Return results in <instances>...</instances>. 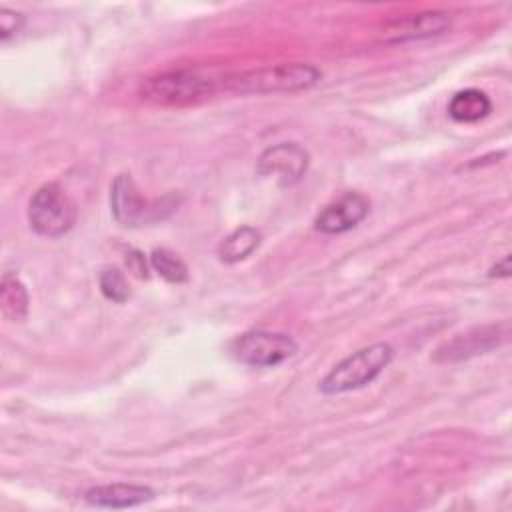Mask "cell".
Returning a JSON list of instances; mask_svg holds the SVG:
<instances>
[{"mask_svg": "<svg viewBox=\"0 0 512 512\" xmlns=\"http://www.w3.org/2000/svg\"><path fill=\"white\" fill-rule=\"evenodd\" d=\"M322 78V72L306 62H288L262 66L222 78V88L240 94H268V92H298L312 88Z\"/></svg>", "mask_w": 512, "mask_h": 512, "instance_id": "obj_1", "label": "cell"}, {"mask_svg": "<svg viewBox=\"0 0 512 512\" xmlns=\"http://www.w3.org/2000/svg\"><path fill=\"white\" fill-rule=\"evenodd\" d=\"M394 348L388 342H376L360 348L340 360L318 384L322 394H342L370 384L392 360Z\"/></svg>", "mask_w": 512, "mask_h": 512, "instance_id": "obj_2", "label": "cell"}, {"mask_svg": "<svg viewBox=\"0 0 512 512\" xmlns=\"http://www.w3.org/2000/svg\"><path fill=\"white\" fill-rule=\"evenodd\" d=\"M218 84H222V78L184 68L144 78L138 92L144 100L154 104H188L216 92Z\"/></svg>", "mask_w": 512, "mask_h": 512, "instance_id": "obj_3", "label": "cell"}, {"mask_svg": "<svg viewBox=\"0 0 512 512\" xmlns=\"http://www.w3.org/2000/svg\"><path fill=\"white\" fill-rule=\"evenodd\" d=\"M178 200L168 194L156 200H144L130 174H118L110 186V210L120 226H140L170 216Z\"/></svg>", "mask_w": 512, "mask_h": 512, "instance_id": "obj_4", "label": "cell"}, {"mask_svg": "<svg viewBox=\"0 0 512 512\" xmlns=\"http://www.w3.org/2000/svg\"><path fill=\"white\" fill-rule=\"evenodd\" d=\"M28 222L40 236H64L76 222V204L60 188V184L48 182L30 198Z\"/></svg>", "mask_w": 512, "mask_h": 512, "instance_id": "obj_5", "label": "cell"}, {"mask_svg": "<svg viewBox=\"0 0 512 512\" xmlns=\"http://www.w3.org/2000/svg\"><path fill=\"white\" fill-rule=\"evenodd\" d=\"M232 352L246 366L272 368L292 358L298 352V344L284 332L250 330L234 340Z\"/></svg>", "mask_w": 512, "mask_h": 512, "instance_id": "obj_6", "label": "cell"}, {"mask_svg": "<svg viewBox=\"0 0 512 512\" xmlns=\"http://www.w3.org/2000/svg\"><path fill=\"white\" fill-rule=\"evenodd\" d=\"M310 154L298 142H280L266 148L260 158L256 172L260 176L274 178L280 186L296 184L308 170Z\"/></svg>", "mask_w": 512, "mask_h": 512, "instance_id": "obj_7", "label": "cell"}, {"mask_svg": "<svg viewBox=\"0 0 512 512\" xmlns=\"http://www.w3.org/2000/svg\"><path fill=\"white\" fill-rule=\"evenodd\" d=\"M370 202L360 192H346L324 206L314 218V228L322 234H344L366 218Z\"/></svg>", "mask_w": 512, "mask_h": 512, "instance_id": "obj_8", "label": "cell"}, {"mask_svg": "<svg viewBox=\"0 0 512 512\" xmlns=\"http://www.w3.org/2000/svg\"><path fill=\"white\" fill-rule=\"evenodd\" d=\"M450 22H452L450 14L444 10H428V12L408 14V16L390 20L382 28V38L392 44L430 38V36H438V34L446 32L450 28Z\"/></svg>", "mask_w": 512, "mask_h": 512, "instance_id": "obj_9", "label": "cell"}, {"mask_svg": "<svg viewBox=\"0 0 512 512\" xmlns=\"http://www.w3.org/2000/svg\"><path fill=\"white\" fill-rule=\"evenodd\" d=\"M504 326H482V328H474L466 334H458L454 336L450 342H446L444 346H440L436 350V360L438 362H454V360H462V358H470L474 354H484L490 348L498 346L500 338L504 334H500Z\"/></svg>", "mask_w": 512, "mask_h": 512, "instance_id": "obj_10", "label": "cell"}, {"mask_svg": "<svg viewBox=\"0 0 512 512\" xmlns=\"http://www.w3.org/2000/svg\"><path fill=\"white\" fill-rule=\"evenodd\" d=\"M154 498V490L140 484H104L86 490L84 500L96 508H134Z\"/></svg>", "mask_w": 512, "mask_h": 512, "instance_id": "obj_11", "label": "cell"}, {"mask_svg": "<svg viewBox=\"0 0 512 512\" xmlns=\"http://www.w3.org/2000/svg\"><path fill=\"white\" fill-rule=\"evenodd\" d=\"M492 112V100L478 88H466L456 92L448 102V116L456 122H478Z\"/></svg>", "mask_w": 512, "mask_h": 512, "instance_id": "obj_12", "label": "cell"}, {"mask_svg": "<svg viewBox=\"0 0 512 512\" xmlns=\"http://www.w3.org/2000/svg\"><path fill=\"white\" fill-rule=\"evenodd\" d=\"M28 290L16 274L6 272L0 284V308L2 314L12 322H22L28 316Z\"/></svg>", "mask_w": 512, "mask_h": 512, "instance_id": "obj_13", "label": "cell"}, {"mask_svg": "<svg viewBox=\"0 0 512 512\" xmlns=\"http://www.w3.org/2000/svg\"><path fill=\"white\" fill-rule=\"evenodd\" d=\"M260 244V232L252 226H240L232 230L222 242L218 244V258L226 264L240 262L248 258Z\"/></svg>", "mask_w": 512, "mask_h": 512, "instance_id": "obj_14", "label": "cell"}, {"mask_svg": "<svg viewBox=\"0 0 512 512\" xmlns=\"http://www.w3.org/2000/svg\"><path fill=\"white\" fill-rule=\"evenodd\" d=\"M150 266L170 284H182L188 280L186 264L166 248H156L150 254Z\"/></svg>", "mask_w": 512, "mask_h": 512, "instance_id": "obj_15", "label": "cell"}, {"mask_svg": "<svg viewBox=\"0 0 512 512\" xmlns=\"http://www.w3.org/2000/svg\"><path fill=\"white\" fill-rule=\"evenodd\" d=\"M98 284H100V292L104 294V298H108L112 302L122 304L130 298L128 280L118 268H104L98 276Z\"/></svg>", "mask_w": 512, "mask_h": 512, "instance_id": "obj_16", "label": "cell"}, {"mask_svg": "<svg viewBox=\"0 0 512 512\" xmlns=\"http://www.w3.org/2000/svg\"><path fill=\"white\" fill-rule=\"evenodd\" d=\"M24 16L10 8H0V38L2 42H8L12 36H16L24 26Z\"/></svg>", "mask_w": 512, "mask_h": 512, "instance_id": "obj_17", "label": "cell"}, {"mask_svg": "<svg viewBox=\"0 0 512 512\" xmlns=\"http://www.w3.org/2000/svg\"><path fill=\"white\" fill-rule=\"evenodd\" d=\"M126 266H128V270H130L134 276H138V278H148V276H150V274H148L146 258H144V254L138 252V250H130V252L126 254Z\"/></svg>", "mask_w": 512, "mask_h": 512, "instance_id": "obj_18", "label": "cell"}, {"mask_svg": "<svg viewBox=\"0 0 512 512\" xmlns=\"http://www.w3.org/2000/svg\"><path fill=\"white\" fill-rule=\"evenodd\" d=\"M510 256L506 254L500 262H496L492 268H490V272H488V276L490 278H508L510 276Z\"/></svg>", "mask_w": 512, "mask_h": 512, "instance_id": "obj_19", "label": "cell"}]
</instances>
